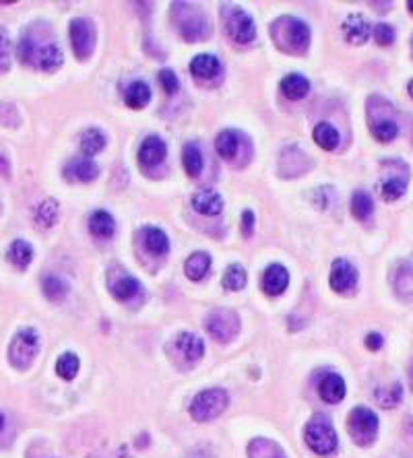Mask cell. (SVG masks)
<instances>
[{"label":"cell","mask_w":413,"mask_h":458,"mask_svg":"<svg viewBox=\"0 0 413 458\" xmlns=\"http://www.w3.org/2000/svg\"><path fill=\"white\" fill-rule=\"evenodd\" d=\"M271 38L281 52L302 54L310 44V29L295 17H281L271 25Z\"/></svg>","instance_id":"6da1fadb"},{"label":"cell","mask_w":413,"mask_h":458,"mask_svg":"<svg viewBox=\"0 0 413 458\" xmlns=\"http://www.w3.org/2000/svg\"><path fill=\"white\" fill-rule=\"evenodd\" d=\"M172 17L176 21L178 31L182 33V38L186 42H198V40H205L209 35V23H207L203 10L196 8L194 4L176 2L172 6Z\"/></svg>","instance_id":"7a4b0ae2"},{"label":"cell","mask_w":413,"mask_h":458,"mask_svg":"<svg viewBox=\"0 0 413 458\" xmlns=\"http://www.w3.org/2000/svg\"><path fill=\"white\" fill-rule=\"evenodd\" d=\"M306 444L318 455L329 457L337 450V434L329 417L316 415L306 425Z\"/></svg>","instance_id":"3957f363"},{"label":"cell","mask_w":413,"mask_h":458,"mask_svg":"<svg viewBox=\"0 0 413 458\" xmlns=\"http://www.w3.org/2000/svg\"><path fill=\"white\" fill-rule=\"evenodd\" d=\"M230 404V397L224 388H209L198 393L190 402V415L194 421H211L219 417Z\"/></svg>","instance_id":"277c9868"},{"label":"cell","mask_w":413,"mask_h":458,"mask_svg":"<svg viewBox=\"0 0 413 458\" xmlns=\"http://www.w3.org/2000/svg\"><path fill=\"white\" fill-rule=\"evenodd\" d=\"M348 429L357 446H370L378 434V417L368 406H355L350 413Z\"/></svg>","instance_id":"5b68a950"},{"label":"cell","mask_w":413,"mask_h":458,"mask_svg":"<svg viewBox=\"0 0 413 458\" xmlns=\"http://www.w3.org/2000/svg\"><path fill=\"white\" fill-rule=\"evenodd\" d=\"M38 349H40V339L33 329L19 331L8 345V359L17 370H25L31 365L33 357L38 355Z\"/></svg>","instance_id":"8992f818"},{"label":"cell","mask_w":413,"mask_h":458,"mask_svg":"<svg viewBox=\"0 0 413 458\" xmlns=\"http://www.w3.org/2000/svg\"><path fill=\"white\" fill-rule=\"evenodd\" d=\"M205 329L219 343H230L240 333V318L234 310H211L205 318Z\"/></svg>","instance_id":"52a82bcc"},{"label":"cell","mask_w":413,"mask_h":458,"mask_svg":"<svg viewBox=\"0 0 413 458\" xmlns=\"http://www.w3.org/2000/svg\"><path fill=\"white\" fill-rule=\"evenodd\" d=\"M70 46L79 60H87L95 46V29L93 23L85 17L70 21Z\"/></svg>","instance_id":"ba28073f"},{"label":"cell","mask_w":413,"mask_h":458,"mask_svg":"<svg viewBox=\"0 0 413 458\" xmlns=\"http://www.w3.org/2000/svg\"><path fill=\"white\" fill-rule=\"evenodd\" d=\"M226 27H228L230 38L237 44H248L256 35L252 17L242 8H232L230 13H226Z\"/></svg>","instance_id":"9c48e42d"},{"label":"cell","mask_w":413,"mask_h":458,"mask_svg":"<svg viewBox=\"0 0 413 458\" xmlns=\"http://www.w3.org/2000/svg\"><path fill=\"white\" fill-rule=\"evenodd\" d=\"M329 283H331V287H333L335 291H339V293L352 291L355 287V283H357V271H355L354 267H352L348 260L339 258V260L333 262Z\"/></svg>","instance_id":"30bf717a"},{"label":"cell","mask_w":413,"mask_h":458,"mask_svg":"<svg viewBox=\"0 0 413 458\" xmlns=\"http://www.w3.org/2000/svg\"><path fill=\"white\" fill-rule=\"evenodd\" d=\"M166 155H168V149L159 136H147L139 149V161L145 168H153V166L162 164L166 159Z\"/></svg>","instance_id":"8fae6325"},{"label":"cell","mask_w":413,"mask_h":458,"mask_svg":"<svg viewBox=\"0 0 413 458\" xmlns=\"http://www.w3.org/2000/svg\"><path fill=\"white\" fill-rule=\"evenodd\" d=\"M98 166L91 161V159H70L66 166H64V177L68 182H93L98 177Z\"/></svg>","instance_id":"7c38bea8"},{"label":"cell","mask_w":413,"mask_h":458,"mask_svg":"<svg viewBox=\"0 0 413 458\" xmlns=\"http://www.w3.org/2000/svg\"><path fill=\"white\" fill-rule=\"evenodd\" d=\"M192 207L201 215L215 217V215H219L224 211V198L215 190H198L192 196Z\"/></svg>","instance_id":"4fadbf2b"},{"label":"cell","mask_w":413,"mask_h":458,"mask_svg":"<svg viewBox=\"0 0 413 458\" xmlns=\"http://www.w3.org/2000/svg\"><path fill=\"white\" fill-rule=\"evenodd\" d=\"M343 33H345V40L350 44L361 46L370 40L372 27L368 25V21L361 15H350L343 23Z\"/></svg>","instance_id":"5bb4252c"},{"label":"cell","mask_w":413,"mask_h":458,"mask_svg":"<svg viewBox=\"0 0 413 458\" xmlns=\"http://www.w3.org/2000/svg\"><path fill=\"white\" fill-rule=\"evenodd\" d=\"M290 283V273L281 264H271L263 275V289L269 295H279Z\"/></svg>","instance_id":"9a60e30c"},{"label":"cell","mask_w":413,"mask_h":458,"mask_svg":"<svg viewBox=\"0 0 413 458\" xmlns=\"http://www.w3.org/2000/svg\"><path fill=\"white\" fill-rule=\"evenodd\" d=\"M318 393H320L322 401L337 404V402H341L345 399V382L337 374H327L320 380V384H318Z\"/></svg>","instance_id":"2e32d148"},{"label":"cell","mask_w":413,"mask_h":458,"mask_svg":"<svg viewBox=\"0 0 413 458\" xmlns=\"http://www.w3.org/2000/svg\"><path fill=\"white\" fill-rule=\"evenodd\" d=\"M190 72L192 77L205 81V79H215L221 72V62L211 54H198L190 62Z\"/></svg>","instance_id":"e0dca14e"},{"label":"cell","mask_w":413,"mask_h":458,"mask_svg":"<svg viewBox=\"0 0 413 458\" xmlns=\"http://www.w3.org/2000/svg\"><path fill=\"white\" fill-rule=\"evenodd\" d=\"M176 349L180 351V355H182L184 359H188V361L194 363V361H198V359L203 357L205 343H203L196 335H192V333H182V335H178Z\"/></svg>","instance_id":"ac0fdd59"},{"label":"cell","mask_w":413,"mask_h":458,"mask_svg":"<svg viewBox=\"0 0 413 458\" xmlns=\"http://www.w3.org/2000/svg\"><path fill=\"white\" fill-rule=\"evenodd\" d=\"M62 52H60L59 46H54V44H46V46H42V48H36V54H33V62H36V66L38 68H42V70H48V72H52V70H56L62 66Z\"/></svg>","instance_id":"d6986e66"},{"label":"cell","mask_w":413,"mask_h":458,"mask_svg":"<svg viewBox=\"0 0 413 458\" xmlns=\"http://www.w3.org/2000/svg\"><path fill=\"white\" fill-rule=\"evenodd\" d=\"M110 291L120 301H128L141 291V283L134 277L126 275V273H118V277L110 279Z\"/></svg>","instance_id":"ffe728a7"},{"label":"cell","mask_w":413,"mask_h":458,"mask_svg":"<svg viewBox=\"0 0 413 458\" xmlns=\"http://www.w3.org/2000/svg\"><path fill=\"white\" fill-rule=\"evenodd\" d=\"M211 269V256L205 252H194L188 256L186 264H184V273L190 281H201Z\"/></svg>","instance_id":"44dd1931"},{"label":"cell","mask_w":413,"mask_h":458,"mask_svg":"<svg viewBox=\"0 0 413 458\" xmlns=\"http://www.w3.org/2000/svg\"><path fill=\"white\" fill-rule=\"evenodd\" d=\"M141 235H143V244H145V248H147L151 254H155V256H164V254L170 250V239H168V235H166L162 229L145 228L141 231Z\"/></svg>","instance_id":"7402d4cb"},{"label":"cell","mask_w":413,"mask_h":458,"mask_svg":"<svg viewBox=\"0 0 413 458\" xmlns=\"http://www.w3.org/2000/svg\"><path fill=\"white\" fill-rule=\"evenodd\" d=\"M31 258H33V248H31L29 242H25V239H15V242L10 244V248H8V260H10L19 271H25V269L29 267Z\"/></svg>","instance_id":"603a6c76"},{"label":"cell","mask_w":413,"mask_h":458,"mask_svg":"<svg viewBox=\"0 0 413 458\" xmlns=\"http://www.w3.org/2000/svg\"><path fill=\"white\" fill-rule=\"evenodd\" d=\"M124 97H126V104H128L132 110H143V108L149 104V100H151V89H149L147 83L134 81V83L126 89Z\"/></svg>","instance_id":"cb8c5ba5"},{"label":"cell","mask_w":413,"mask_h":458,"mask_svg":"<svg viewBox=\"0 0 413 458\" xmlns=\"http://www.w3.org/2000/svg\"><path fill=\"white\" fill-rule=\"evenodd\" d=\"M281 91L286 93V97L290 100H302L306 97V93L310 91V83L306 77L302 74H286L281 81Z\"/></svg>","instance_id":"d4e9b609"},{"label":"cell","mask_w":413,"mask_h":458,"mask_svg":"<svg viewBox=\"0 0 413 458\" xmlns=\"http://www.w3.org/2000/svg\"><path fill=\"white\" fill-rule=\"evenodd\" d=\"M248 457L250 458H286V452L279 448V444L271 442V440H265V438H258V440H252L248 444Z\"/></svg>","instance_id":"484cf974"},{"label":"cell","mask_w":413,"mask_h":458,"mask_svg":"<svg viewBox=\"0 0 413 458\" xmlns=\"http://www.w3.org/2000/svg\"><path fill=\"white\" fill-rule=\"evenodd\" d=\"M116 229V223L108 211H95L89 217V231L98 237H110Z\"/></svg>","instance_id":"4316f807"},{"label":"cell","mask_w":413,"mask_h":458,"mask_svg":"<svg viewBox=\"0 0 413 458\" xmlns=\"http://www.w3.org/2000/svg\"><path fill=\"white\" fill-rule=\"evenodd\" d=\"M237 147H240V136L236 130H224L219 132L217 141H215V149L224 159H234L237 155Z\"/></svg>","instance_id":"83f0119b"},{"label":"cell","mask_w":413,"mask_h":458,"mask_svg":"<svg viewBox=\"0 0 413 458\" xmlns=\"http://www.w3.org/2000/svg\"><path fill=\"white\" fill-rule=\"evenodd\" d=\"M407 190V177L405 175H389L384 177L382 186H380V192H382V198L393 203V200H399Z\"/></svg>","instance_id":"f1b7e54d"},{"label":"cell","mask_w":413,"mask_h":458,"mask_svg":"<svg viewBox=\"0 0 413 458\" xmlns=\"http://www.w3.org/2000/svg\"><path fill=\"white\" fill-rule=\"evenodd\" d=\"M395 289L399 293V297L403 299H413V264L412 262H403L397 269L395 275Z\"/></svg>","instance_id":"f546056e"},{"label":"cell","mask_w":413,"mask_h":458,"mask_svg":"<svg viewBox=\"0 0 413 458\" xmlns=\"http://www.w3.org/2000/svg\"><path fill=\"white\" fill-rule=\"evenodd\" d=\"M182 164H184V170L190 177H196L198 173L203 172V155H201V151L194 143H188L182 149Z\"/></svg>","instance_id":"4dcf8cb0"},{"label":"cell","mask_w":413,"mask_h":458,"mask_svg":"<svg viewBox=\"0 0 413 458\" xmlns=\"http://www.w3.org/2000/svg\"><path fill=\"white\" fill-rule=\"evenodd\" d=\"M59 219V205L54 198H46L38 205L36 209V223L42 228H54Z\"/></svg>","instance_id":"1f68e13d"},{"label":"cell","mask_w":413,"mask_h":458,"mask_svg":"<svg viewBox=\"0 0 413 458\" xmlns=\"http://www.w3.org/2000/svg\"><path fill=\"white\" fill-rule=\"evenodd\" d=\"M312 136H314V141H316L322 149H327V151H331V149H335V147L339 145V132H337V128L331 126V124H327V122H320V124L314 128Z\"/></svg>","instance_id":"d6a6232c"},{"label":"cell","mask_w":413,"mask_h":458,"mask_svg":"<svg viewBox=\"0 0 413 458\" xmlns=\"http://www.w3.org/2000/svg\"><path fill=\"white\" fill-rule=\"evenodd\" d=\"M104 147H106V136H104L98 128H89V130L83 132V136H81V149H83L85 155L93 157L95 153L104 151Z\"/></svg>","instance_id":"836d02e7"},{"label":"cell","mask_w":413,"mask_h":458,"mask_svg":"<svg viewBox=\"0 0 413 458\" xmlns=\"http://www.w3.org/2000/svg\"><path fill=\"white\" fill-rule=\"evenodd\" d=\"M372 209H374V203H372V196L364 190H357L352 196V213H354L355 219L359 221H366L370 215H372Z\"/></svg>","instance_id":"e575fe53"},{"label":"cell","mask_w":413,"mask_h":458,"mask_svg":"<svg viewBox=\"0 0 413 458\" xmlns=\"http://www.w3.org/2000/svg\"><path fill=\"white\" fill-rule=\"evenodd\" d=\"M372 134H374V139L380 141V143H391V141L397 139L399 126H397V122H393V120H389V118H382V120H376V122L372 124Z\"/></svg>","instance_id":"d590c367"},{"label":"cell","mask_w":413,"mask_h":458,"mask_svg":"<svg viewBox=\"0 0 413 458\" xmlns=\"http://www.w3.org/2000/svg\"><path fill=\"white\" fill-rule=\"evenodd\" d=\"M79 357L75 353H62L56 361V374L62 380H72L79 372Z\"/></svg>","instance_id":"8d00e7d4"},{"label":"cell","mask_w":413,"mask_h":458,"mask_svg":"<svg viewBox=\"0 0 413 458\" xmlns=\"http://www.w3.org/2000/svg\"><path fill=\"white\" fill-rule=\"evenodd\" d=\"M42 289H44L46 297L52 299V301L64 299V295L68 293V285L60 277H56V275H46L44 281H42Z\"/></svg>","instance_id":"74e56055"},{"label":"cell","mask_w":413,"mask_h":458,"mask_svg":"<svg viewBox=\"0 0 413 458\" xmlns=\"http://www.w3.org/2000/svg\"><path fill=\"white\" fill-rule=\"evenodd\" d=\"M224 287L228 291H240L246 287V271L240 264H230L224 275Z\"/></svg>","instance_id":"f35d334b"},{"label":"cell","mask_w":413,"mask_h":458,"mask_svg":"<svg viewBox=\"0 0 413 458\" xmlns=\"http://www.w3.org/2000/svg\"><path fill=\"white\" fill-rule=\"evenodd\" d=\"M401 397H403V386L401 384H395L391 390H378L376 393V401L380 406L384 409H393L401 402Z\"/></svg>","instance_id":"ab89813d"},{"label":"cell","mask_w":413,"mask_h":458,"mask_svg":"<svg viewBox=\"0 0 413 458\" xmlns=\"http://www.w3.org/2000/svg\"><path fill=\"white\" fill-rule=\"evenodd\" d=\"M8 64H10V40L6 29L0 25V72L8 70Z\"/></svg>","instance_id":"60d3db41"},{"label":"cell","mask_w":413,"mask_h":458,"mask_svg":"<svg viewBox=\"0 0 413 458\" xmlns=\"http://www.w3.org/2000/svg\"><path fill=\"white\" fill-rule=\"evenodd\" d=\"M374 40L378 46H391L395 42V29L387 23H378L374 27Z\"/></svg>","instance_id":"b9f144b4"},{"label":"cell","mask_w":413,"mask_h":458,"mask_svg":"<svg viewBox=\"0 0 413 458\" xmlns=\"http://www.w3.org/2000/svg\"><path fill=\"white\" fill-rule=\"evenodd\" d=\"M159 83H162V87H164V91H166L168 95H174V93H178V89H180V81H178L176 72L170 70V68H164V70L159 72Z\"/></svg>","instance_id":"7bdbcfd3"},{"label":"cell","mask_w":413,"mask_h":458,"mask_svg":"<svg viewBox=\"0 0 413 458\" xmlns=\"http://www.w3.org/2000/svg\"><path fill=\"white\" fill-rule=\"evenodd\" d=\"M17 54H19V60L25 64L33 62V54H36V44L29 40V38H21L19 42V48H17Z\"/></svg>","instance_id":"ee69618b"},{"label":"cell","mask_w":413,"mask_h":458,"mask_svg":"<svg viewBox=\"0 0 413 458\" xmlns=\"http://www.w3.org/2000/svg\"><path fill=\"white\" fill-rule=\"evenodd\" d=\"M242 228H244V235H252V228H254V213L252 211H244Z\"/></svg>","instance_id":"f6af8a7d"},{"label":"cell","mask_w":413,"mask_h":458,"mask_svg":"<svg viewBox=\"0 0 413 458\" xmlns=\"http://www.w3.org/2000/svg\"><path fill=\"white\" fill-rule=\"evenodd\" d=\"M382 343H384V341H382V337H380L378 333H372V335L366 337V347H368L370 351H378V349L382 347Z\"/></svg>","instance_id":"bcb514c9"},{"label":"cell","mask_w":413,"mask_h":458,"mask_svg":"<svg viewBox=\"0 0 413 458\" xmlns=\"http://www.w3.org/2000/svg\"><path fill=\"white\" fill-rule=\"evenodd\" d=\"M0 173H4V175H8V173H10V168H8V161H6L4 157H0Z\"/></svg>","instance_id":"7dc6e473"},{"label":"cell","mask_w":413,"mask_h":458,"mask_svg":"<svg viewBox=\"0 0 413 458\" xmlns=\"http://www.w3.org/2000/svg\"><path fill=\"white\" fill-rule=\"evenodd\" d=\"M410 386H412V390H413V361H412V365H410Z\"/></svg>","instance_id":"c3c4849f"},{"label":"cell","mask_w":413,"mask_h":458,"mask_svg":"<svg viewBox=\"0 0 413 458\" xmlns=\"http://www.w3.org/2000/svg\"><path fill=\"white\" fill-rule=\"evenodd\" d=\"M407 91H410V95H412V100H413V79L410 81V85H407Z\"/></svg>","instance_id":"681fc988"},{"label":"cell","mask_w":413,"mask_h":458,"mask_svg":"<svg viewBox=\"0 0 413 458\" xmlns=\"http://www.w3.org/2000/svg\"><path fill=\"white\" fill-rule=\"evenodd\" d=\"M2 427H4V415L0 413V429H2Z\"/></svg>","instance_id":"f907efd6"},{"label":"cell","mask_w":413,"mask_h":458,"mask_svg":"<svg viewBox=\"0 0 413 458\" xmlns=\"http://www.w3.org/2000/svg\"><path fill=\"white\" fill-rule=\"evenodd\" d=\"M410 13H412V15H413V0H412V2H410Z\"/></svg>","instance_id":"816d5d0a"}]
</instances>
